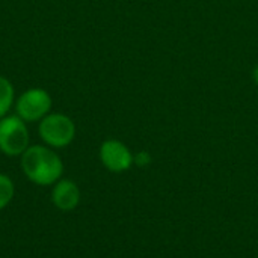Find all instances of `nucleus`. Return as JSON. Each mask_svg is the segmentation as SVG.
I'll use <instances>...</instances> for the list:
<instances>
[{"label": "nucleus", "mask_w": 258, "mask_h": 258, "mask_svg": "<svg viewBox=\"0 0 258 258\" xmlns=\"http://www.w3.org/2000/svg\"><path fill=\"white\" fill-rule=\"evenodd\" d=\"M14 98H15V92L12 83L0 76V119L8 115L9 109L14 104Z\"/></svg>", "instance_id": "0eeeda50"}, {"label": "nucleus", "mask_w": 258, "mask_h": 258, "mask_svg": "<svg viewBox=\"0 0 258 258\" xmlns=\"http://www.w3.org/2000/svg\"><path fill=\"white\" fill-rule=\"evenodd\" d=\"M21 169L32 183L50 186L60 180L63 163L51 148L32 145L21 154Z\"/></svg>", "instance_id": "f257e3e1"}, {"label": "nucleus", "mask_w": 258, "mask_h": 258, "mask_svg": "<svg viewBox=\"0 0 258 258\" xmlns=\"http://www.w3.org/2000/svg\"><path fill=\"white\" fill-rule=\"evenodd\" d=\"M53 204L62 212H71L79 206L80 201V189L71 180H59L54 183L51 192Z\"/></svg>", "instance_id": "423d86ee"}, {"label": "nucleus", "mask_w": 258, "mask_h": 258, "mask_svg": "<svg viewBox=\"0 0 258 258\" xmlns=\"http://www.w3.org/2000/svg\"><path fill=\"white\" fill-rule=\"evenodd\" d=\"M252 77H254V82H255V85L258 86V65L254 68V71H252Z\"/></svg>", "instance_id": "9d476101"}, {"label": "nucleus", "mask_w": 258, "mask_h": 258, "mask_svg": "<svg viewBox=\"0 0 258 258\" xmlns=\"http://www.w3.org/2000/svg\"><path fill=\"white\" fill-rule=\"evenodd\" d=\"M53 101L50 94L41 88H32L23 92L15 101V115L24 122L41 121L51 110Z\"/></svg>", "instance_id": "20e7f679"}, {"label": "nucleus", "mask_w": 258, "mask_h": 258, "mask_svg": "<svg viewBox=\"0 0 258 258\" xmlns=\"http://www.w3.org/2000/svg\"><path fill=\"white\" fill-rule=\"evenodd\" d=\"M150 162H151V156H150L147 151H141V153H138L136 156H133V163H136V165L141 166V168L150 165Z\"/></svg>", "instance_id": "1a4fd4ad"}, {"label": "nucleus", "mask_w": 258, "mask_h": 258, "mask_svg": "<svg viewBox=\"0 0 258 258\" xmlns=\"http://www.w3.org/2000/svg\"><path fill=\"white\" fill-rule=\"evenodd\" d=\"M14 192H15V187H14L12 180L8 175L0 174V210H3L12 201Z\"/></svg>", "instance_id": "6e6552de"}, {"label": "nucleus", "mask_w": 258, "mask_h": 258, "mask_svg": "<svg viewBox=\"0 0 258 258\" xmlns=\"http://www.w3.org/2000/svg\"><path fill=\"white\" fill-rule=\"evenodd\" d=\"M100 160L112 172H124L133 165L132 151L119 141L109 139L100 147Z\"/></svg>", "instance_id": "39448f33"}, {"label": "nucleus", "mask_w": 258, "mask_h": 258, "mask_svg": "<svg viewBox=\"0 0 258 258\" xmlns=\"http://www.w3.org/2000/svg\"><path fill=\"white\" fill-rule=\"evenodd\" d=\"M29 148V130L17 115H6L0 119V151L6 156H21Z\"/></svg>", "instance_id": "7ed1b4c3"}, {"label": "nucleus", "mask_w": 258, "mask_h": 258, "mask_svg": "<svg viewBox=\"0 0 258 258\" xmlns=\"http://www.w3.org/2000/svg\"><path fill=\"white\" fill-rule=\"evenodd\" d=\"M39 138L51 148L68 147L76 136L73 119L63 113H48L39 121Z\"/></svg>", "instance_id": "f03ea898"}]
</instances>
